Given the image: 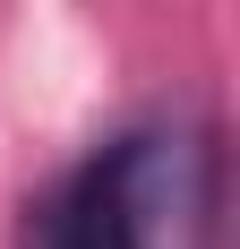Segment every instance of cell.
Masks as SVG:
<instances>
[{
    "label": "cell",
    "mask_w": 240,
    "mask_h": 249,
    "mask_svg": "<svg viewBox=\"0 0 240 249\" xmlns=\"http://www.w3.org/2000/svg\"><path fill=\"white\" fill-rule=\"evenodd\" d=\"M17 249H223V146L206 121H129L26 206Z\"/></svg>",
    "instance_id": "obj_1"
}]
</instances>
